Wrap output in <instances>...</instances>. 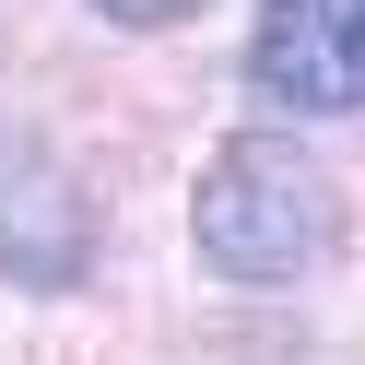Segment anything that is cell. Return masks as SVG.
I'll return each mask as SVG.
<instances>
[{"label":"cell","instance_id":"4","mask_svg":"<svg viewBox=\"0 0 365 365\" xmlns=\"http://www.w3.org/2000/svg\"><path fill=\"white\" fill-rule=\"evenodd\" d=\"M95 12H106V24H142V36H165V24H189L200 0H95Z\"/></svg>","mask_w":365,"mask_h":365},{"label":"cell","instance_id":"3","mask_svg":"<svg viewBox=\"0 0 365 365\" xmlns=\"http://www.w3.org/2000/svg\"><path fill=\"white\" fill-rule=\"evenodd\" d=\"M247 83L294 118H365V0H259Z\"/></svg>","mask_w":365,"mask_h":365},{"label":"cell","instance_id":"2","mask_svg":"<svg viewBox=\"0 0 365 365\" xmlns=\"http://www.w3.org/2000/svg\"><path fill=\"white\" fill-rule=\"evenodd\" d=\"M0 271L24 294H71L95 271V200H83V177L59 165L48 130H12V118H0Z\"/></svg>","mask_w":365,"mask_h":365},{"label":"cell","instance_id":"1","mask_svg":"<svg viewBox=\"0 0 365 365\" xmlns=\"http://www.w3.org/2000/svg\"><path fill=\"white\" fill-rule=\"evenodd\" d=\"M189 247H200V271H224L247 294L294 283L341 247V189L294 130H236V142H212V165L189 189Z\"/></svg>","mask_w":365,"mask_h":365}]
</instances>
